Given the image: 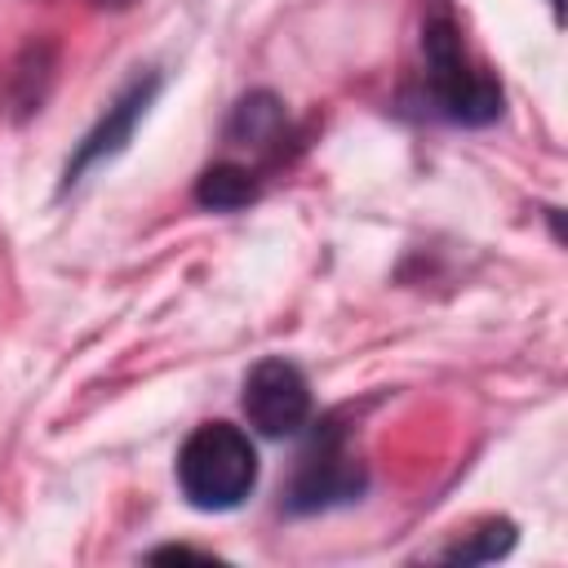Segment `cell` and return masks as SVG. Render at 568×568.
Instances as JSON below:
<instances>
[{"instance_id":"6da1fadb","label":"cell","mask_w":568,"mask_h":568,"mask_svg":"<svg viewBox=\"0 0 568 568\" xmlns=\"http://www.w3.org/2000/svg\"><path fill=\"white\" fill-rule=\"evenodd\" d=\"M178 484L195 510H231L257 484V448L231 422H204L178 453Z\"/></svg>"},{"instance_id":"7a4b0ae2","label":"cell","mask_w":568,"mask_h":568,"mask_svg":"<svg viewBox=\"0 0 568 568\" xmlns=\"http://www.w3.org/2000/svg\"><path fill=\"white\" fill-rule=\"evenodd\" d=\"M422 53H426V75H430V93L435 106L457 120V124H488L501 115V89L470 71L466 53H462V36L457 22L448 13V4H430L426 22H422Z\"/></svg>"},{"instance_id":"3957f363","label":"cell","mask_w":568,"mask_h":568,"mask_svg":"<svg viewBox=\"0 0 568 568\" xmlns=\"http://www.w3.org/2000/svg\"><path fill=\"white\" fill-rule=\"evenodd\" d=\"M364 493V466L359 457L346 448V435L337 422H324L311 444L297 457V475L288 488V510L293 515H311V510H328L342 501H355Z\"/></svg>"},{"instance_id":"277c9868","label":"cell","mask_w":568,"mask_h":568,"mask_svg":"<svg viewBox=\"0 0 568 568\" xmlns=\"http://www.w3.org/2000/svg\"><path fill=\"white\" fill-rule=\"evenodd\" d=\"M244 417L253 430L271 435V439H284V435H297L311 417V390H306V377L288 364V359H262L253 364V373L244 377Z\"/></svg>"},{"instance_id":"5b68a950","label":"cell","mask_w":568,"mask_h":568,"mask_svg":"<svg viewBox=\"0 0 568 568\" xmlns=\"http://www.w3.org/2000/svg\"><path fill=\"white\" fill-rule=\"evenodd\" d=\"M155 93H160V80H155V75H138V80L106 106V115L89 129V138L80 142L75 160L67 164V186H71L84 169H93V164H102V160H111V155H120V151L129 146V138H133V129H138V120L146 115V106H151Z\"/></svg>"},{"instance_id":"8992f818","label":"cell","mask_w":568,"mask_h":568,"mask_svg":"<svg viewBox=\"0 0 568 568\" xmlns=\"http://www.w3.org/2000/svg\"><path fill=\"white\" fill-rule=\"evenodd\" d=\"M195 200L204 209H213V213H231V209H244L248 200H257V182L240 164H213V169L200 173Z\"/></svg>"},{"instance_id":"52a82bcc","label":"cell","mask_w":568,"mask_h":568,"mask_svg":"<svg viewBox=\"0 0 568 568\" xmlns=\"http://www.w3.org/2000/svg\"><path fill=\"white\" fill-rule=\"evenodd\" d=\"M280 129H284V106L271 93H248L235 106V115H231V138L244 142V146L248 142L253 146H266V142L280 138Z\"/></svg>"},{"instance_id":"ba28073f","label":"cell","mask_w":568,"mask_h":568,"mask_svg":"<svg viewBox=\"0 0 568 568\" xmlns=\"http://www.w3.org/2000/svg\"><path fill=\"white\" fill-rule=\"evenodd\" d=\"M510 546H515V524L510 519H484L462 541H453L444 550V559L448 564H488V559H501Z\"/></svg>"},{"instance_id":"9c48e42d","label":"cell","mask_w":568,"mask_h":568,"mask_svg":"<svg viewBox=\"0 0 568 568\" xmlns=\"http://www.w3.org/2000/svg\"><path fill=\"white\" fill-rule=\"evenodd\" d=\"M102 4H133V0H102Z\"/></svg>"},{"instance_id":"30bf717a","label":"cell","mask_w":568,"mask_h":568,"mask_svg":"<svg viewBox=\"0 0 568 568\" xmlns=\"http://www.w3.org/2000/svg\"><path fill=\"white\" fill-rule=\"evenodd\" d=\"M550 4H555V9H559V0H550Z\"/></svg>"}]
</instances>
